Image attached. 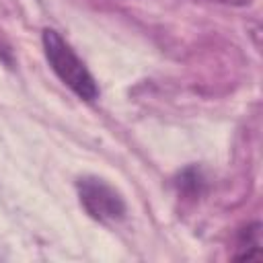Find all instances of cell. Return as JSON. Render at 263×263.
I'll use <instances>...</instances> for the list:
<instances>
[{
    "label": "cell",
    "mask_w": 263,
    "mask_h": 263,
    "mask_svg": "<svg viewBox=\"0 0 263 263\" xmlns=\"http://www.w3.org/2000/svg\"><path fill=\"white\" fill-rule=\"evenodd\" d=\"M41 43L45 60L49 62L55 76L82 101H97L99 86L92 74L84 66V62L74 53V49L64 41V37L53 29H45L41 35Z\"/></svg>",
    "instance_id": "1"
},
{
    "label": "cell",
    "mask_w": 263,
    "mask_h": 263,
    "mask_svg": "<svg viewBox=\"0 0 263 263\" xmlns=\"http://www.w3.org/2000/svg\"><path fill=\"white\" fill-rule=\"evenodd\" d=\"M78 199L84 212L97 222H117L125 216V201L121 193L105 179L86 175L76 183Z\"/></svg>",
    "instance_id": "2"
},
{
    "label": "cell",
    "mask_w": 263,
    "mask_h": 263,
    "mask_svg": "<svg viewBox=\"0 0 263 263\" xmlns=\"http://www.w3.org/2000/svg\"><path fill=\"white\" fill-rule=\"evenodd\" d=\"M261 257V224L253 222L238 236V253L234 259H257Z\"/></svg>",
    "instance_id": "3"
},
{
    "label": "cell",
    "mask_w": 263,
    "mask_h": 263,
    "mask_svg": "<svg viewBox=\"0 0 263 263\" xmlns=\"http://www.w3.org/2000/svg\"><path fill=\"white\" fill-rule=\"evenodd\" d=\"M177 185H179V189H181L183 193H187V195H199V193H201V187H203V177H201L199 168L189 166V168H185V171L181 173Z\"/></svg>",
    "instance_id": "4"
},
{
    "label": "cell",
    "mask_w": 263,
    "mask_h": 263,
    "mask_svg": "<svg viewBox=\"0 0 263 263\" xmlns=\"http://www.w3.org/2000/svg\"><path fill=\"white\" fill-rule=\"evenodd\" d=\"M0 62H4L8 68H12V66H14V58H12L10 49H8L4 43H0Z\"/></svg>",
    "instance_id": "5"
},
{
    "label": "cell",
    "mask_w": 263,
    "mask_h": 263,
    "mask_svg": "<svg viewBox=\"0 0 263 263\" xmlns=\"http://www.w3.org/2000/svg\"><path fill=\"white\" fill-rule=\"evenodd\" d=\"M205 2H216V4H226V6H249L253 0H205Z\"/></svg>",
    "instance_id": "6"
}]
</instances>
